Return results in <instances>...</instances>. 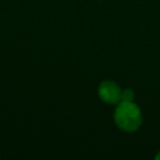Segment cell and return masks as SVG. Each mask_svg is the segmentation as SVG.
Listing matches in <instances>:
<instances>
[{
    "mask_svg": "<svg viewBox=\"0 0 160 160\" xmlns=\"http://www.w3.org/2000/svg\"><path fill=\"white\" fill-rule=\"evenodd\" d=\"M114 122L116 126L122 131L127 133L136 132L142 122L140 109L133 101H121L114 112Z\"/></svg>",
    "mask_w": 160,
    "mask_h": 160,
    "instance_id": "1",
    "label": "cell"
},
{
    "mask_svg": "<svg viewBox=\"0 0 160 160\" xmlns=\"http://www.w3.org/2000/svg\"><path fill=\"white\" fill-rule=\"evenodd\" d=\"M98 94L103 102L108 104H118L121 102V90L120 86L111 80H105L100 83L98 88Z\"/></svg>",
    "mask_w": 160,
    "mask_h": 160,
    "instance_id": "2",
    "label": "cell"
},
{
    "mask_svg": "<svg viewBox=\"0 0 160 160\" xmlns=\"http://www.w3.org/2000/svg\"><path fill=\"white\" fill-rule=\"evenodd\" d=\"M135 93L132 89H125L122 91L121 94V101H126V102H132L134 100Z\"/></svg>",
    "mask_w": 160,
    "mask_h": 160,
    "instance_id": "3",
    "label": "cell"
},
{
    "mask_svg": "<svg viewBox=\"0 0 160 160\" xmlns=\"http://www.w3.org/2000/svg\"><path fill=\"white\" fill-rule=\"evenodd\" d=\"M155 158H156V159H157V160H160V152H159V153H158V155H157V156H156V157H155Z\"/></svg>",
    "mask_w": 160,
    "mask_h": 160,
    "instance_id": "4",
    "label": "cell"
}]
</instances>
